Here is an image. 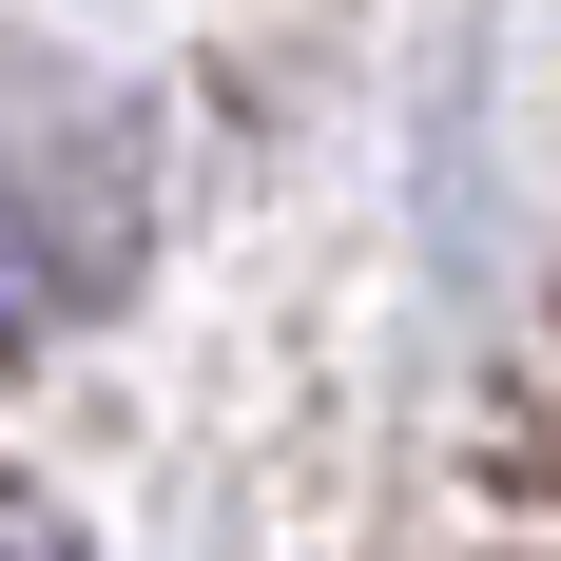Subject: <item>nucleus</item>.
Wrapping results in <instances>:
<instances>
[{"instance_id":"1","label":"nucleus","mask_w":561,"mask_h":561,"mask_svg":"<svg viewBox=\"0 0 561 561\" xmlns=\"http://www.w3.org/2000/svg\"><path fill=\"white\" fill-rule=\"evenodd\" d=\"M116 272H136V116L78 58L0 39V348L116 310Z\"/></svg>"},{"instance_id":"2","label":"nucleus","mask_w":561,"mask_h":561,"mask_svg":"<svg viewBox=\"0 0 561 561\" xmlns=\"http://www.w3.org/2000/svg\"><path fill=\"white\" fill-rule=\"evenodd\" d=\"M0 561H98V542H78V504H39V484H0Z\"/></svg>"}]
</instances>
